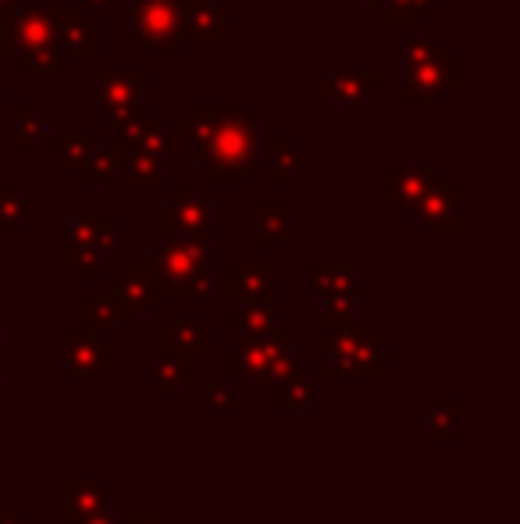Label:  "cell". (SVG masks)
I'll list each match as a JSON object with an SVG mask.
<instances>
[{"instance_id": "obj_6", "label": "cell", "mask_w": 520, "mask_h": 524, "mask_svg": "<svg viewBox=\"0 0 520 524\" xmlns=\"http://www.w3.org/2000/svg\"><path fill=\"white\" fill-rule=\"evenodd\" d=\"M417 421H421L424 432L439 435L442 446H453V439H456V396L446 393L439 400V407H435V410H421V414H417Z\"/></svg>"}, {"instance_id": "obj_2", "label": "cell", "mask_w": 520, "mask_h": 524, "mask_svg": "<svg viewBox=\"0 0 520 524\" xmlns=\"http://www.w3.org/2000/svg\"><path fill=\"white\" fill-rule=\"evenodd\" d=\"M65 350H68V375L72 378H93L100 368L114 364V357H118L111 346L97 343L90 332H68Z\"/></svg>"}, {"instance_id": "obj_14", "label": "cell", "mask_w": 520, "mask_h": 524, "mask_svg": "<svg viewBox=\"0 0 520 524\" xmlns=\"http://www.w3.org/2000/svg\"><path fill=\"white\" fill-rule=\"evenodd\" d=\"M228 407H232V389H228V382L211 385V410L214 414H228Z\"/></svg>"}, {"instance_id": "obj_17", "label": "cell", "mask_w": 520, "mask_h": 524, "mask_svg": "<svg viewBox=\"0 0 520 524\" xmlns=\"http://www.w3.org/2000/svg\"><path fill=\"white\" fill-rule=\"evenodd\" d=\"M0 524H29V521H22L18 514H0Z\"/></svg>"}, {"instance_id": "obj_3", "label": "cell", "mask_w": 520, "mask_h": 524, "mask_svg": "<svg viewBox=\"0 0 520 524\" xmlns=\"http://www.w3.org/2000/svg\"><path fill=\"white\" fill-rule=\"evenodd\" d=\"M275 410L278 414H303V410H310V368L307 364H289V368L278 375Z\"/></svg>"}, {"instance_id": "obj_16", "label": "cell", "mask_w": 520, "mask_h": 524, "mask_svg": "<svg viewBox=\"0 0 520 524\" xmlns=\"http://www.w3.org/2000/svg\"><path fill=\"white\" fill-rule=\"evenodd\" d=\"M65 524H122V521H114V514H72V510H65Z\"/></svg>"}, {"instance_id": "obj_20", "label": "cell", "mask_w": 520, "mask_h": 524, "mask_svg": "<svg viewBox=\"0 0 520 524\" xmlns=\"http://www.w3.org/2000/svg\"><path fill=\"white\" fill-rule=\"evenodd\" d=\"M0 489H4V482H0Z\"/></svg>"}, {"instance_id": "obj_7", "label": "cell", "mask_w": 520, "mask_h": 524, "mask_svg": "<svg viewBox=\"0 0 520 524\" xmlns=\"http://www.w3.org/2000/svg\"><path fill=\"white\" fill-rule=\"evenodd\" d=\"M275 314H278L275 300H260L257 307H250V311L232 314V318H228V328H232V332H243L246 339H260L275 328Z\"/></svg>"}, {"instance_id": "obj_10", "label": "cell", "mask_w": 520, "mask_h": 524, "mask_svg": "<svg viewBox=\"0 0 520 524\" xmlns=\"http://www.w3.org/2000/svg\"><path fill=\"white\" fill-rule=\"evenodd\" d=\"M161 346H164V361L171 364V368L179 371L182 375V382H193L196 378V350H189V346H182V343H175L171 336H164L161 339Z\"/></svg>"}, {"instance_id": "obj_9", "label": "cell", "mask_w": 520, "mask_h": 524, "mask_svg": "<svg viewBox=\"0 0 520 524\" xmlns=\"http://www.w3.org/2000/svg\"><path fill=\"white\" fill-rule=\"evenodd\" d=\"M374 371H378L374 364L346 353V357H332V361H328L325 375L332 378V382H367V378H374Z\"/></svg>"}, {"instance_id": "obj_18", "label": "cell", "mask_w": 520, "mask_h": 524, "mask_svg": "<svg viewBox=\"0 0 520 524\" xmlns=\"http://www.w3.org/2000/svg\"><path fill=\"white\" fill-rule=\"evenodd\" d=\"M0 361H4V353H0ZM0 375H4V364H0Z\"/></svg>"}, {"instance_id": "obj_13", "label": "cell", "mask_w": 520, "mask_h": 524, "mask_svg": "<svg viewBox=\"0 0 520 524\" xmlns=\"http://www.w3.org/2000/svg\"><path fill=\"white\" fill-rule=\"evenodd\" d=\"M150 378H154L157 389H161L164 396H179V393H182V375H179L175 368H171V364L164 361V357L154 364V368H150Z\"/></svg>"}, {"instance_id": "obj_1", "label": "cell", "mask_w": 520, "mask_h": 524, "mask_svg": "<svg viewBox=\"0 0 520 524\" xmlns=\"http://www.w3.org/2000/svg\"><path fill=\"white\" fill-rule=\"evenodd\" d=\"M293 332L285 328H271L268 336L250 339V343L232 350L228 361V378H278L289 364H293Z\"/></svg>"}, {"instance_id": "obj_5", "label": "cell", "mask_w": 520, "mask_h": 524, "mask_svg": "<svg viewBox=\"0 0 520 524\" xmlns=\"http://www.w3.org/2000/svg\"><path fill=\"white\" fill-rule=\"evenodd\" d=\"M65 503L72 514H111V496L97 482H86V478H68Z\"/></svg>"}, {"instance_id": "obj_15", "label": "cell", "mask_w": 520, "mask_h": 524, "mask_svg": "<svg viewBox=\"0 0 520 524\" xmlns=\"http://www.w3.org/2000/svg\"><path fill=\"white\" fill-rule=\"evenodd\" d=\"M125 524H164V510H157V507H136Z\"/></svg>"}, {"instance_id": "obj_12", "label": "cell", "mask_w": 520, "mask_h": 524, "mask_svg": "<svg viewBox=\"0 0 520 524\" xmlns=\"http://www.w3.org/2000/svg\"><path fill=\"white\" fill-rule=\"evenodd\" d=\"M82 318H86V332H100V328L114 325L118 307H114V300H86L82 303Z\"/></svg>"}, {"instance_id": "obj_4", "label": "cell", "mask_w": 520, "mask_h": 524, "mask_svg": "<svg viewBox=\"0 0 520 524\" xmlns=\"http://www.w3.org/2000/svg\"><path fill=\"white\" fill-rule=\"evenodd\" d=\"M228 293H232V300H250V303L275 300V271L271 268H264V271L236 268L232 275H228Z\"/></svg>"}, {"instance_id": "obj_11", "label": "cell", "mask_w": 520, "mask_h": 524, "mask_svg": "<svg viewBox=\"0 0 520 524\" xmlns=\"http://www.w3.org/2000/svg\"><path fill=\"white\" fill-rule=\"evenodd\" d=\"M164 336H171V339H175V343L189 346V350H204V346H214L211 328L196 325V321H179V325H175V328H168Z\"/></svg>"}, {"instance_id": "obj_19", "label": "cell", "mask_w": 520, "mask_h": 524, "mask_svg": "<svg viewBox=\"0 0 520 524\" xmlns=\"http://www.w3.org/2000/svg\"><path fill=\"white\" fill-rule=\"evenodd\" d=\"M0 325H4V321H0ZM0 353H4V350H0Z\"/></svg>"}, {"instance_id": "obj_8", "label": "cell", "mask_w": 520, "mask_h": 524, "mask_svg": "<svg viewBox=\"0 0 520 524\" xmlns=\"http://www.w3.org/2000/svg\"><path fill=\"white\" fill-rule=\"evenodd\" d=\"M150 303V275L143 268L132 271L129 282H118L114 289V307L118 314H129V311H139V307H147Z\"/></svg>"}]
</instances>
